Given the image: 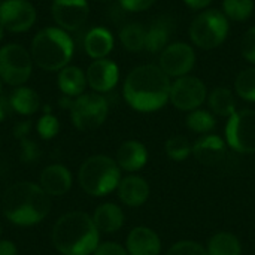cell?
I'll use <instances>...</instances> for the list:
<instances>
[{
    "label": "cell",
    "instance_id": "1",
    "mask_svg": "<svg viewBox=\"0 0 255 255\" xmlns=\"http://www.w3.org/2000/svg\"><path fill=\"white\" fill-rule=\"evenodd\" d=\"M170 78L155 64H143L133 69L123 87L126 102L139 112L161 109L170 99Z\"/></svg>",
    "mask_w": 255,
    "mask_h": 255
},
{
    "label": "cell",
    "instance_id": "2",
    "mask_svg": "<svg viewBox=\"0 0 255 255\" xmlns=\"http://www.w3.org/2000/svg\"><path fill=\"white\" fill-rule=\"evenodd\" d=\"M1 211L12 224L30 227L39 224L49 214L51 199L37 184L16 182L4 191Z\"/></svg>",
    "mask_w": 255,
    "mask_h": 255
},
{
    "label": "cell",
    "instance_id": "3",
    "mask_svg": "<svg viewBox=\"0 0 255 255\" xmlns=\"http://www.w3.org/2000/svg\"><path fill=\"white\" fill-rule=\"evenodd\" d=\"M52 244L63 255H91L100 244V232L85 212H67L52 227Z\"/></svg>",
    "mask_w": 255,
    "mask_h": 255
},
{
    "label": "cell",
    "instance_id": "4",
    "mask_svg": "<svg viewBox=\"0 0 255 255\" xmlns=\"http://www.w3.org/2000/svg\"><path fill=\"white\" fill-rule=\"evenodd\" d=\"M73 51V39L60 27L42 28L36 33L30 46L33 63L46 72H58L69 66Z\"/></svg>",
    "mask_w": 255,
    "mask_h": 255
},
{
    "label": "cell",
    "instance_id": "5",
    "mask_svg": "<svg viewBox=\"0 0 255 255\" xmlns=\"http://www.w3.org/2000/svg\"><path fill=\"white\" fill-rule=\"evenodd\" d=\"M121 169L108 155H93L87 158L78 172L81 188L93 197H103L118 188Z\"/></svg>",
    "mask_w": 255,
    "mask_h": 255
},
{
    "label": "cell",
    "instance_id": "6",
    "mask_svg": "<svg viewBox=\"0 0 255 255\" xmlns=\"http://www.w3.org/2000/svg\"><path fill=\"white\" fill-rule=\"evenodd\" d=\"M229 33V19L217 9L205 10L193 21L190 37L193 43L202 49H214L220 46Z\"/></svg>",
    "mask_w": 255,
    "mask_h": 255
},
{
    "label": "cell",
    "instance_id": "7",
    "mask_svg": "<svg viewBox=\"0 0 255 255\" xmlns=\"http://www.w3.org/2000/svg\"><path fill=\"white\" fill-rule=\"evenodd\" d=\"M33 70L30 51L22 45L7 43L0 48V79L10 87L24 85Z\"/></svg>",
    "mask_w": 255,
    "mask_h": 255
},
{
    "label": "cell",
    "instance_id": "8",
    "mask_svg": "<svg viewBox=\"0 0 255 255\" xmlns=\"http://www.w3.org/2000/svg\"><path fill=\"white\" fill-rule=\"evenodd\" d=\"M109 112L106 99L99 93H84L76 97L70 108V118L79 131H91L99 128Z\"/></svg>",
    "mask_w": 255,
    "mask_h": 255
},
{
    "label": "cell",
    "instance_id": "9",
    "mask_svg": "<svg viewBox=\"0 0 255 255\" xmlns=\"http://www.w3.org/2000/svg\"><path fill=\"white\" fill-rule=\"evenodd\" d=\"M227 145L241 154L255 152V111L242 109L236 111L226 126Z\"/></svg>",
    "mask_w": 255,
    "mask_h": 255
},
{
    "label": "cell",
    "instance_id": "10",
    "mask_svg": "<svg viewBox=\"0 0 255 255\" xmlns=\"http://www.w3.org/2000/svg\"><path fill=\"white\" fill-rule=\"evenodd\" d=\"M208 91L202 79L196 76H181L178 78L170 88V102L172 105L185 112L199 109L206 100Z\"/></svg>",
    "mask_w": 255,
    "mask_h": 255
},
{
    "label": "cell",
    "instance_id": "11",
    "mask_svg": "<svg viewBox=\"0 0 255 255\" xmlns=\"http://www.w3.org/2000/svg\"><path fill=\"white\" fill-rule=\"evenodd\" d=\"M36 18V9L28 0H4L0 3V24L6 31H28L34 25Z\"/></svg>",
    "mask_w": 255,
    "mask_h": 255
},
{
    "label": "cell",
    "instance_id": "12",
    "mask_svg": "<svg viewBox=\"0 0 255 255\" xmlns=\"http://www.w3.org/2000/svg\"><path fill=\"white\" fill-rule=\"evenodd\" d=\"M196 64V52L194 49L184 42H176L167 45L160 57L161 70L170 78L185 76Z\"/></svg>",
    "mask_w": 255,
    "mask_h": 255
},
{
    "label": "cell",
    "instance_id": "13",
    "mask_svg": "<svg viewBox=\"0 0 255 255\" xmlns=\"http://www.w3.org/2000/svg\"><path fill=\"white\" fill-rule=\"evenodd\" d=\"M51 13L57 27L66 31H76L85 24L90 6L87 0H52Z\"/></svg>",
    "mask_w": 255,
    "mask_h": 255
},
{
    "label": "cell",
    "instance_id": "14",
    "mask_svg": "<svg viewBox=\"0 0 255 255\" xmlns=\"http://www.w3.org/2000/svg\"><path fill=\"white\" fill-rule=\"evenodd\" d=\"M87 84L96 91V93H108L111 91L120 79V70L118 66L108 58H99L94 60L87 72Z\"/></svg>",
    "mask_w": 255,
    "mask_h": 255
},
{
    "label": "cell",
    "instance_id": "15",
    "mask_svg": "<svg viewBox=\"0 0 255 255\" xmlns=\"http://www.w3.org/2000/svg\"><path fill=\"white\" fill-rule=\"evenodd\" d=\"M126 250L128 255H160L161 239L149 227H134L126 241Z\"/></svg>",
    "mask_w": 255,
    "mask_h": 255
},
{
    "label": "cell",
    "instance_id": "16",
    "mask_svg": "<svg viewBox=\"0 0 255 255\" xmlns=\"http://www.w3.org/2000/svg\"><path fill=\"white\" fill-rule=\"evenodd\" d=\"M194 158L205 166H215L221 163L227 154V142L217 134H203L193 143Z\"/></svg>",
    "mask_w": 255,
    "mask_h": 255
},
{
    "label": "cell",
    "instance_id": "17",
    "mask_svg": "<svg viewBox=\"0 0 255 255\" xmlns=\"http://www.w3.org/2000/svg\"><path fill=\"white\" fill-rule=\"evenodd\" d=\"M39 185L49 197L64 196L72 188V173L63 164H51L42 170Z\"/></svg>",
    "mask_w": 255,
    "mask_h": 255
},
{
    "label": "cell",
    "instance_id": "18",
    "mask_svg": "<svg viewBox=\"0 0 255 255\" xmlns=\"http://www.w3.org/2000/svg\"><path fill=\"white\" fill-rule=\"evenodd\" d=\"M118 197L128 208L142 206L149 197V185L148 182L137 175H128L121 178L118 184Z\"/></svg>",
    "mask_w": 255,
    "mask_h": 255
},
{
    "label": "cell",
    "instance_id": "19",
    "mask_svg": "<svg viewBox=\"0 0 255 255\" xmlns=\"http://www.w3.org/2000/svg\"><path fill=\"white\" fill-rule=\"evenodd\" d=\"M117 164L121 170L137 172L148 161V151L139 140H127L117 151Z\"/></svg>",
    "mask_w": 255,
    "mask_h": 255
},
{
    "label": "cell",
    "instance_id": "20",
    "mask_svg": "<svg viewBox=\"0 0 255 255\" xmlns=\"http://www.w3.org/2000/svg\"><path fill=\"white\" fill-rule=\"evenodd\" d=\"M93 221L100 233L112 235L124 226V212L115 203H103L93 214Z\"/></svg>",
    "mask_w": 255,
    "mask_h": 255
},
{
    "label": "cell",
    "instance_id": "21",
    "mask_svg": "<svg viewBox=\"0 0 255 255\" xmlns=\"http://www.w3.org/2000/svg\"><path fill=\"white\" fill-rule=\"evenodd\" d=\"M114 48V36L105 27L91 28L84 37V49L85 52L94 58H105Z\"/></svg>",
    "mask_w": 255,
    "mask_h": 255
},
{
    "label": "cell",
    "instance_id": "22",
    "mask_svg": "<svg viewBox=\"0 0 255 255\" xmlns=\"http://www.w3.org/2000/svg\"><path fill=\"white\" fill-rule=\"evenodd\" d=\"M57 84L63 96L75 97V99L84 94L85 87L88 85L85 72L78 66H66L64 69H61L58 72Z\"/></svg>",
    "mask_w": 255,
    "mask_h": 255
},
{
    "label": "cell",
    "instance_id": "23",
    "mask_svg": "<svg viewBox=\"0 0 255 255\" xmlns=\"http://www.w3.org/2000/svg\"><path fill=\"white\" fill-rule=\"evenodd\" d=\"M173 31V24L169 18H158L154 21L149 28L146 30V42H145V49L155 54V52H163V49L167 46L170 40V34Z\"/></svg>",
    "mask_w": 255,
    "mask_h": 255
},
{
    "label": "cell",
    "instance_id": "24",
    "mask_svg": "<svg viewBox=\"0 0 255 255\" xmlns=\"http://www.w3.org/2000/svg\"><path fill=\"white\" fill-rule=\"evenodd\" d=\"M9 103L13 112L28 117L39 111L40 97L33 88L21 85L12 91V94L9 96Z\"/></svg>",
    "mask_w": 255,
    "mask_h": 255
},
{
    "label": "cell",
    "instance_id": "25",
    "mask_svg": "<svg viewBox=\"0 0 255 255\" xmlns=\"http://www.w3.org/2000/svg\"><path fill=\"white\" fill-rule=\"evenodd\" d=\"M208 255H242L241 241L229 232L215 233L206 247Z\"/></svg>",
    "mask_w": 255,
    "mask_h": 255
},
{
    "label": "cell",
    "instance_id": "26",
    "mask_svg": "<svg viewBox=\"0 0 255 255\" xmlns=\"http://www.w3.org/2000/svg\"><path fill=\"white\" fill-rule=\"evenodd\" d=\"M209 108L215 115L230 118L236 112V100L229 88L220 87L209 94Z\"/></svg>",
    "mask_w": 255,
    "mask_h": 255
},
{
    "label": "cell",
    "instance_id": "27",
    "mask_svg": "<svg viewBox=\"0 0 255 255\" xmlns=\"http://www.w3.org/2000/svg\"><path fill=\"white\" fill-rule=\"evenodd\" d=\"M120 40L127 51L139 52L145 49L146 42V28L142 24L130 22L124 25L120 31Z\"/></svg>",
    "mask_w": 255,
    "mask_h": 255
},
{
    "label": "cell",
    "instance_id": "28",
    "mask_svg": "<svg viewBox=\"0 0 255 255\" xmlns=\"http://www.w3.org/2000/svg\"><path fill=\"white\" fill-rule=\"evenodd\" d=\"M187 126L194 133L208 134L215 128V117L205 109H196L187 117Z\"/></svg>",
    "mask_w": 255,
    "mask_h": 255
},
{
    "label": "cell",
    "instance_id": "29",
    "mask_svg": "<svg viewBox=\"0 0 255 255\" xmlns=\"http://www.w3.org/2000/svg\"><path fill=\"white\" fill-rule=\"evenodd\" d=\"M164 149H166V155L170 160H173V161H184V160H187L191 155L193 145L188 142L187 137H184L181 134H175V136L167 139Z\"/></svg>",
    "mask_w": 255,
    "mask_h": 255
},
{
    "label": "cell",
    "instance_id": "30",
    "mask_svg": "<svg viewBox=\"0 0 255 255\" xmlns=\"http://www.w3.org/2000/svg\"><path fill=\"white\" fill-rule=\"evenodd\" d=\"M223 9L227 19L245 21L254 10V0H224Z\"/></svg>",
    "mask_w": 255,
    "mask_h": 255
},
{
    "label": "cell",
    "instance_id": "31",
    "mask_svg": "<svg viewBox=\"0 0 255 255\" xmlns=\"http://www.w3.org/2000/svg\"><path fill=\"white\" fill-rule=\"evenodd\" d=\"M235 88L244 100L255 102V67H248L238 75Z\"/></svg>",
    "mask_w": 255,
    "mask_h": 255
},
{
    "label": "cell",
    "instance_id": "32",
    "mask_svg": "<svg viewBox=\"0 0 255 255\" xmlns=\"http://www.w3.org/2000/svg\"><path fill=\"white\" fill-rule=\"evenodd\" d=\"M36 130L42 139H52L60 130V123L52 114H43L36 124Z\"/></svg>",
    "mask_w": 255,
    "mask_h": 255
},
{
    "label": "cell",
    "instance_id": "33",
    "mask_svg": "<svg viewBox=\"0 0 255 255\" xmlns=\"http://www.w3.org/2000/svg\"><path fill=\"white\" fill-rule=\"evenodd\" d=\"M166 255H208L203 245L194 241H179L170 247Z\"/></svg>",
    "mask_w": 255,
    "mask_h": 255
},
{
    "label": "cell",
    "instance_id": "34",
    "mask_svg": "<svg viewBox=\"0 0 255 255\" xmlns=\"http://www.w3.org/2000/svg\"><path fill=\"white\" fill-rule=\"evenodd\" d=\"M21 142V160L24 163H33L37 161L40 157V148L36 142L30 140L28 137L19 140Z\"/></svg>",
    "mask_w": 255,
    "mask_h": 255
},
{
    "label": "cell",
    "instance_id": "35",
    "mask_svg": "<svg viewBox=\"0 0 255 255\" xmlns=\"http://www.w3.org/2000/svg\"><path fill=\"white\" fill-rule=\"evenodd\" d=\"M242 55L255 64V27L250 28L242 39Z\"/></svg>",
    "mask_w": 255,
    "mask_h": 255
},
{
    "label": "cell",
    "instance_id": "36",
    "mask_svg": "<svg viewBox=\"0 0 255 255\" xmlns=\"http://www.w3.org/2000/svg\"><path fill=\"white\" fill-rule=\"evenodd\" d=\"M93 255H128L126 247L117 244V242H103L99 244Z\"/></svg>",
    "mask_w": 255,
    "mask_h": 255
},
{
    "label": "cell",
    "instance_id": "37",
    "mask_svg": "<svg viewBox=\"0 0 255 255\" xmlns=\"http://www.w3.org/2000/svg\"><path fill=\"white\" fill-rule=\"evenodd\" d=\"M155 0H120L123 9L128 12H142L154 4Z\"/></svg>",
    "mask_w": 255,
    "mask_h": 255
},
{
    "label": "cell",
    "instance_id": "38",
    "mask_svg": "<svg viewBox=\"0 0 255 255\" xmlns=\"http://www.w3.org/2000/svg\"><path fill=\"white\" fill-rule=\"evenodd\" d=\"M31 130V123L30 121H24V123H18L13 128V134L18 140H22L25 137H28Z\"/></svg>",
    "mask_w": 255,
    "mask_h": 255
},
{
    "label": "cell",
    "instance_id": "39",
    "mask_svg": "<svg viewBox=\"0 0 255 255\" xmlns=\"http://www.w3.org/2000/svg\"><path fill=\"white\" fill-rule=\"evenodd\" d=\"M0 255H18V250L12 241H0Z\"/></svg>",
    "mask_w": 255,
    "mask_h": 255
},
{
    "label": "cell",
    "instance_id": "40",
    "mask_svg": "<svg viewBox=\"0 0 255 255\" xmlns=\"http://www.w3.org/2000/svg\"><path fill=\"white\" fill-rule=\"evenodd\" d=\"M10 103H9V99L0 96V121H3L7 115V112L10 111Z\"/></svg>",
    "mask_w": 255,
    "mask_h": 255
},
{
    "label": "cell",
    "instance_id": "41",
    "mask_svg": "<svg viewBox=\"0 0 255 255\" xmlns=\"http://www.w3.org/2000/svg\"><path fill=\"white\" fill-rule=\"evenodd\" d=\"M190 7H193V9H203V7H206L212 0H184Z\"/></svg>",
    "mask_w": 255,
    "mask_h": 255
},
{
    "label": "cell",
    "instance_id": "42",
    "mask_svg": "<svg viewBox=\"0 0 255 255\" xmlns=\"http://www.w3.org/2000/svg\"><path fill=\"white\" fill-rule=\"evenodd\" d=\"M4 31H6V30H4V28H3V25L0 24V42H1V40H3V37H4Z\"/></svg>",
    "mask_w": 255,
    "mask_h": 255
},
{
    "label": "cell",
    "instance_id": "43",
    "mask_svg": "<svg viewBox=\"0 0 255 255\" xmlns=\"http://www.w3.org/2000/svg\"><path fill=\"white\" fill-rule=\"evenodd\" d=\"M1 93H3V81L0 79V96H1Z\"/></svg>",
    "mask_w": 255,
    "mask_h": 255
},
{
    "label": "cell",
    "instance_id": "44",
    "mask_svg": "<svg viewBox=\"0 0 255 255\" xmlns=\"http://www.w3.org/2000/svg\"><path fill=\"white\" fill-rule=\"evenodd\" d=\"M94 1H111V0H94Z\"/></svg>",
    "mask_w": 255,
    "mask_h": 255
}]
</instances>
